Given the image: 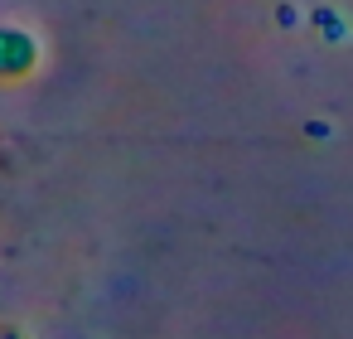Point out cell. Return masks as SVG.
Returning a JSON list of instances; mask_svg holds the SVG:
<instances>
[{"label":"cell","instance_id":"7a4b0ae2","mask_svg":"<svg viewBox=\"0 0 353 339\" xmlns=\"http://www.w3.org/2000/svg\"><path fill=\"white\" fill-rule=\"evenodd\" d=\"M0 339H20V334H15V329H0Z\"/></svg>","mask_w":353,"mask_h":339},{"label":"cell","instance_id":"6da1fadb","mask_svg":"<svg viewBox=\"0 0 353 339\" xmlns=\"http://www.w3.org/2000/svg\"><path fill=\"white\" fill-rule=\"evenodd\" d=\"M34 64H39L34 35L15 30V25H0V83H20V78H30Z\"/></svg>","mask_w":353,"mask_h":339}]
</instances>
